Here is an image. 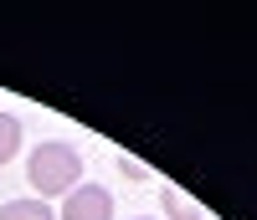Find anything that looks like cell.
<instances>
[{
  "label": "cell",
  "mask_w": 257,
  "mask_h": 220,
  "mask_svg": "<svg viewBox=\"0 0 257 220\" xmlns=\"http://www.w3.org/2000/svg\"><path fill=\"white\" fill-rule=\"evenodd\" d=\"M26 180L41 200H62V194H72L82 184V154L67 144V138H47L31 148L26 159Z\"/></svg>",
  "instance_id": "1"
},
{
  "label": "cell",
  "mask_w": 257,
  "mask_h": 220,
  "mask_svg": "<svg viewBox=\"0 0 257 220\" xmlns=\"http://www.w3.org/2000/svg\"><path fill=\"white\" fill-rule=\"evenodd\" d=\"M21 154V118L16 113H0V169Z\"/></svg>",
  "instance_id": "5"
},
{
  "label": "cell",
  "mask_w": 257,
  "mask_h": 220,
  "mask_svg": "<svg viewBox=\"0 0 257 220\" xmlns=\"http://www.w3.org/2000/svg\"><path fill=\"white\" fill-rule=\"evenodd\" d=\"M62 220H113V194L103 184H77L62 200Z\"/></svg>",
  "instance_id": "2"
},
{
  "label": "cell",
  "mask_w": 257,
  "mask_h": 220,
  "mask_svg": "<svg viewBox=\"0 0 257 220\" xmlns=\"http://www.w3.org/2000/svg\"><path fill=\"white\" fill-rule=\"evenodd\" d=\"M160 200H165V215H170V220H206L201 205L190 200L180 184H160Z\"/></svg>",
  "instance_id": "3"
},
{
  "label": "cell",
  "mask_w": 257,
  "mask_h": 220,
  "mask_svg": "<svg viewBox=\"0 0 257 220\" xmlns=\"http://www.w3.org/2000/svg\"><path fill=\"white\" fill-rule=\"evenodd\" d=\"M139 220H155V215H139Z\"/></svg>",
  "instance_id": "6"
},
{
  "label": "cell",
  "mask_w": 257,
  "mask_h": 220,
  "mask_svg": "<svg viewBox=\"0 0 257 220\" xmlns=\"http://www.w3.org/2000/svg\"><path fill=\"white\" fill-rule=\"evenodd\" d=\"M0 220H57L47 200H6L0 205Z\"/></svg>",
  "instance_id": "4"
}]
</instances>
